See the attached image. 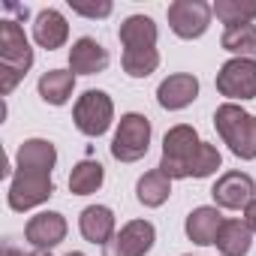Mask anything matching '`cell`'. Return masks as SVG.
I'll return each mask as SVG.
<instances>
[{
    "mask_svg": "<svg viewBox=\"0 0 256 256\" xmlns=\"http://www.w3.org/2000/svg\"><path fill=\"white\" fill-rule=\"evenodd\" d=\"M199 145H202V139L196 133V126H190V124L172 126V130L166 133V139H163V160H160L157 169L163 175H169L172 181L187 178V163L193 160Z\"/></svg>",
    "mask_w": 256,
    "mask_h": 256,
    "instance_id": "277c9868",
    "label": "cell"
},
{
    "mask_svg": "<svg viewBox=\"0 0 256 256\" xmlns=\"http://www.w3.org/2000/svg\"><path fill=\"white\" fill-rule=\"evenodd\" d=\"M54 196V181L52 172H36V169H16L12 184H10V208L12 211H30Z\"/></svg>",
    "mask_w": 256,
    "mask_h": 256,
    "instance_id": "8992f818",
    "label": "cell"
},
{
    "mask_svg": "<svg viewBox=\"0 0 256 256\" xmlns=\"http://www.w3.org/2000/svg\"><path fill=\"white\" fill-rule=\"evenodd\" d=\"M220 46L238 58H250L256 60V24H238V28H226Z\"/></svg>",
    "mask_w": 256,
    "mask_h": 256,
    "instance_id": "603a6c76",
    "label": "cell"
},
{
    "mask_svg": "<svg viewBox=\"0 0 256 256\" xmlns=\"http://www.w3.org/2000/svg\"><path fill=\"white\" fill-rule=\"evenodd\" d=\"M120 64H124V72L130 78H148L160 66V52L157 48H151V52H124Z\"/></svg>",
    "mask_w": 256,
    "mask_h": 256,
    "instance_id": "d4e9b609",
    "label": "cell"
},
{
    "mask_svg": "<svg viewBox=\"0 0 256 256\" xmlns=\"http://www.w3.org/2000/svg\"><path fill=\"white\" fill-rule=\"evenodd\" d=\"M154 241H157V229L151 220H130L102 247V256H148Z\"/></svg>",
    "mask_w": 256,
    "mask_h": 256,
    "instance_id": "9c48e42d",
    "label": "cell"
},
{
    "mask_svg": "<svg viewBox=\"0 0 256 256\" xmlns=\"http://www.w3.org/2000/svg\"><path fill=\"white\" fill-rule=\"evenodd\" d=\"M169 196H172V178L163 175L160 169L145 172V175L139 178V184H136V199H139L145 208H160V205L169 202Z\"/></svg>",
    "mask_w": 256,
    "mask_h": 256,
    "instance_id": "44dd1931",
    "label": "cell"
},
{
    "mask_svg": "<svg viewBox=\"0 0 256 256\" xmlns=\"http://www.w3.org/2000/svg\"><path fill=\"white\" fill-rule=\"evenodd\" d=\"M78 229H82L84 241L102 244V247L118 235V232H114V214H112V208H106V205H90V208H84L82 217H78Z\"/></svg>",
    "mask_w": 256,
    "mask_h": 256,
    "instance_id": "2e32d148",
    "label": "cell"
},
{
    "mask_svg": "<svg viewBox=\"0 0 256 256\" xmlns=\"http://www.w3.org/2000/svg\"><path fill=\"white\" fill-rule=\"evenodd\" d=\"M148 148H151V120L139 112L124 114L112 139V157L118 163H136L148 154Z\"/></svg>",
    "mask_w": 256,
    "mask_h": 256,
    "instance_id": "3957f363",
    "label": "cell"
},
{
    "mask_svg": "<svg viewBox=\"0 0 256 256\" xmlns=\"http://www.w3.org/2000/svg\"><path fill=\"white\" fill-rule=\"evenodd\" d=\"M196 96H199V78L190 72H175L166 82H160V88H157V102L166 112H181V108L193 106Z\"/></svg>",
    "mask_w": 256,
    "mask_h": 256,
    "instance_id": "7c38bea8",
    "label": "cell"
},
{
    "mask_svg": "<svg viewBox=\"0 0 256 256\" xmlns=\"http://www.w3.org/2000/svg\"><path fill=\"white\" fill-rule=\"evenodd\" d=\"M217 90L226 100H253L256 96V60L232 58L217 72Z\"/></svg>",
    "mask_w": 256,
    "mask_h": 256,
    "instance_id": "ba28073f",
    "label": "cell"
},
{
    "mask_svg": "<svg viewBox=\"0 0 256 256\" xmlns=\"http://www.w3.org/2000/svg\"><path fill=\"white\" fill-rule=\"evenodd\" d=\"M4 256H52V253H46V250H22V247H16V244H4Z\"/></svg>",
    "mask_w": 256,
    "mask_h": 256,
    "instance_id": "83f0119b",
    "label": "cell"
},
{
    "mask_svg": "<svg viewBox=\"0 0 256 256\" xmlns=\"http://www.w3.org/2000/svg\"><path fill=\"white\" fill-rule=\"evenodd\" d=\"M214 126L223 145H229L238 160H256V114L244 112L235 102H223L214 112Z\"/></svg>",
    "mask_w": 256,
    "mask_h": 256,
    "instance_id": "7a4b0ae2",
    "label": "cell"
},
{
    "mask_svg": "<svg viewBox=\"0 0 256 256\" xmlns=\"http://www.w3.org/2000/svg\"><path fill=\"white\" fill-rule=\"evenodd\" d=\"M244 220H247V226L253 229V235H256V199L244 208Z\"/></svg>",
    "mask_w": 256,
    "mask_h": 256,
    "instance_id": "f1b7e54d",
    "label": "cell"
},
{
    "mask_svg": "<svg viewBox=\"0 0 256 256\" xmlns=\"http://www.w3.org/2000/svg\"><path fill=\"white\" fill-rule=\"evenodd\" d=\"M118 36H120L124 52H151V48H157V24H154L151 16H130L120 24Z\"/></svg>",
    "mask_w": 256,
    "mask_h": 256,
    "instance_id": "9a60e30c",
    "label": "cell"
},
{
    "mask_svg": "<svg viewBox=\"0 0 256 256\" xmlns=\"http://www.w3.org/2000/svg\"><path fill=\"white\" fill-rule=\"evenodd\" d=\"M102 181H106V169L96 160H82L70 172V193L72 196H90L102 187Z\"/></svg>",
    "mask_w": 256,
    "mask_h": 256,
    "instance_id": "7402d4cb",
    "label": "cell"
},
{
    "mask_svg": "<svg viewBox=\"0 0 256 256\" xmlns=\"http://www.w3.org/2000/svg\"><path fill=\"white\" fill-rule=\"evenodd\" d=\"M34 40L46 48V52H54V48H64L66 40H70V24L66 18L58 12V10H42L34 22Z\"/></svg>",
    "mask_w": 256,
    "mask_h": 256,
    "instance_id": "e0dca14e",
    "label": "cell"
},
{
    "mask_svg": "<svg viewBox=\"0 0 256 256\" xmlns=\"http://www.w3.org/2000/svg\"><path fill=\"white\" fill-rule=\"evenodd\" d=\"M70 6H72L76 16H84V18H106V16H112V4H94V6H88V4H72V0H70Z\"/></svg>",
    "mask_w": 256,
    "mask_h": 256,
    "instance_id": "4316f807",
    "label": "cell"
},
{
    "mask_svg": "<svg viewBox=\"0 0 256 256\" xmlns=\"http://www.w3.org/2000/svg\"><path fill=\"white\" fill-rule=\"evenodd\" d=\"M220 163H223L220 151H217L214 145L202 142V145H199V151L193 154V160L187 163V178H211V175L220 169Z\"/></svg>",
    "mask_w": 256,
    "mask_h": 256,
    "instance_id": "484cf974",
    "label": "cell"
},
{
    "mask_svg": "<svg viewBox=\"0 0 256 256\" xmlns=\"http://www.w3.org/2000/svg\"><path fill=\"white\" fill-rule=\"evenodd\" d=\"M66 217L64 214H58V211H42V214H36V217H30V223H28V229H24V238L30 241V247L34 250H46V253H52L64 238H66Z\"/></svg>",
    "mask_w": 256,
    "mask_h": 256,
    "instance_id": "8fae6325",
    "label": "cell"
},
{
    "mask_svg": "<svg viewBox=\"0 0 256 256\" xmlns=\"http://www.w3.org/2000/svg\"><path fill=\"white\" fill-rule=\"evenodd\" d=\"M36 88H40V96L48 106H66L72 90H76V76L66 72V70H48V72H42Z\"/></svg>",
    "mask_w": 256,
    "mask_h": 256,
    "instance_id": "ffe728a7",
    "label": "cell"
},
{
    "mask_svg": "<svg viewBox=\"0 0 256 256\" xmlns=\"http://www.w3.org/2000/svg\"><path fill=\"white\" fill-rule=\"evenodd\" d=\"M223 223H226V220H223V214H220L217 208L202 205V208L190 211V217H187L184 229H187V238H190L193 244L208 247V244H217V235H220Z\"/></svg>",
    "mask_w": 256,
    "mask_h": 256,
    "instance_id": "5bb4252c",
    "label": "cell"
},
{
    "mask_svg": "<svg viewBox=\"0 0 256 256\" xmlns=\"http://www.w3.org/2000/svg\"><path fill=\"white\" fill-rule=\"evenodd\" d=\"M30 66H34V48L24 36V28L12 18L0 22V94L10 96Z\"/></svg>",
    "mask_w": 256,
    "mask_h": 256,
    "instance_id": "6da1fadb",
    "label": "cell"
},
{
    "mask_svg": "<svg viewBox=\"0 0 256 256\" xmlns=\"http://www.w3.org/2000/svg\"><path fill=\"white\" fill-rule=\"evenodd\" d=\"M214 6H208L205 0H175L169 4V28L181 40H199L211 28Z\"/></svg>",
    "mask_w": 256,
    "mask_h": 256,
    "instance_id": "52a82bcc",
    "label": "cell"
},
{
    "mask_svg": "<svg viewBox=\"0 0 256 256\" xmlns=\"http://www.w3.org/2000/svg\"><path fill=\"white\" fill-rule=\"evenodd\" d=\"M66 256H84V253H78V250H72V253H66Z\"/></svg>",
    "mask_w": 256,
    "mask_h": 256,
    "instance_id": "f546056e",
    "label": "cell"
},
{
    "mask_svg": "<svg viewBox=\"0 0 256 256\" xmlns=\"http://www.w3.org/2000/svg\"><path fill=\"white\" fill-rule=\"evenodd\" d=\"M58 163V148L48 139H28L18 154H16V169H36V172H52Z\"/></svg>",
    "mask_w": 256,
    "mask_h": 256,
    "instance_id": "ac0fdd59",
    "label": "cell"
},
{
    "mask_svg": "<svg viewBox=\"0 0 256 256\" xmlns=\"http://www.w3.org/2000/svg\"><path fill=\"white\" fill-rule=\"evenodd\" d=\"M72 120L78 126V133L100 139L108 133V126L114 120V102L106 90H84L72 108Z\"/></svg>",
    "mask_w": 256,
    "mask_h": 256,
    "instance_id": "5b68a950",
    "label": "cell"
},
{
    "mask_svg": "<svg viewBox=\"0 0 256 256\" xmlns=\"http://www.w3.org/2000/svg\"><path fill=\"white\" fill-rule=\"evenodd\" d=\"M250 247H253V229L247 226V220H226L217 235L220 256H247Z\"/></svg>",
    "mask_w": 256,
    "mask_h": 256,
    "instance_id": "d6986e66",
    "label": "cell"
},
{
    "mask_svg": "<svg viewBox=\"0 0 256 256\" xmlns=\"http://www.w3.org/2000/svg\"><path fill=\"white\" fill-rule=\"evenodd\" d=\"M256 187H253V178L247 172H226L217 178L211 196L217 202V208H229V211H244L256 196Z\"/></svg>",
    "mask_w": 256,
    "mask_h": 256,
    "instance_id": "30bf717a",
    "label": "cell"
},
{
    "mask_svg": "<svg viewBox=\"0 0 256 256\" xmlns=\"http://www.w3.org/2000/svg\"><path fill=\"white\" fill-rule=\"evenodd\" d=\"M214 16L226 24V28H238V24H253L256 18V0H217L214 4Z\"/></svg>",
    "mask_w": 256,
    "mask_h": 256,
    "instance_id": "cb8c5ba5",
    "label": "cell"
},
{
    "mask_svg": "<svg viewBox=\"0 0 256 256\" xmlns=\"http://www.w3.org/2000/svg\"><path fill=\"white\" fill-rule=\"evenodd\" d=\"M108 60H112L108 52L94 36H82L70 48V72L72 76H96L108 66Z\"/></svg>",
    "mask_w": 256,
    "mask_h": 256,
    "instance_id": "4fadbf2b",
    "label": "cell"
}]
</instances>
